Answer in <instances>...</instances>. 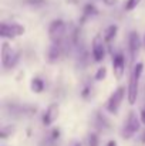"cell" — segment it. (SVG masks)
I'll return each instance as SVG.
<instances>
[{
  "instance_id": "603a6c76",
  "label": "cell",
  "mask_w": 145,
  "mask_h": 146,
  "mask_svg": "<svg viewBox=\"0 0 145 146\" xmlns=\"http://www.w3.org/2000/svg\"><path fill=\"white\" fill-rule=\"evenodd\" d=\"M141 121L145 123V108L142 109V112H141Z\"/></svg>"
},
{
  "instance_id": "d4e9b609",
  "label": "cell",
  "mask_w": 145,
  "mask_h": 146,
  "mask_svg": "<svg viewBox=\"0 0 145 146\" xmlns=\"http://www.w3.org/2000/svg\"><path fill=\"white\" fill-rule=\"evenodd\" d=\"M71 146H81V143H80V142H74Z\"/></svg>"
},
{
  "instance_id": "6da1fadb",
  "label": "cell",
  "mask_w": 145,
  "mask_h": 146,
  "mask_svg": "<svg viewBox=\"0 0 145 146\" xmlns=\"http://www.w3.org/2000/svg\"><path fill=\"white\" fill-rule=\"evenodd\" d=\"M141 128V122H140V116L137 115L135 111H130L128 116H127V121L124 123V128H122V138L124 139H130L132 138Z\"/></svg>"
},
{
  "instance_id": "ffe728a7",
  "label": "cell",
  "mask_w": 145,
  "mask_h": 146,
  "mask_svg": "<svg viewBox=\"0 0 145 146\" xmlns=\"http://www.w3.org/2000/svg\"><path fill=\"white\" fill-rule=\"evenodd\" d=\"M90 92H91V87H90V85H86V87H84V90L81 91V97L84 98V99H88Z\"/></svg>"
},
{
  "instance_id": "44dd1931",
  "label": "cell",
  "mask_w": 145,
  "mask_h": 146,
  "mask_svg": "<svg viewBox=\"0 0 145 146\" xmlns=\"http://www.w3.org/2000/svg\"><path fill=\"white\" fill-rule=\"evenodd\" d=\"M24 1L30 6H41L46 3V0H24Z\"/></svg>"
},
{
  "instance_id": "ba28073f",
  "label": "cell",
  "mask_w": 145,
  "mask_h": 146,
  "mask_svg": "<svg viewBox=\"0 0 145 146\" xmlns=\"http://www.w3.org/2000/svg\"><path fill=\"white\" fill-rule=\"evenodd\" d=\"M112 71L117 80H121L125 72V57L122 52H117L112 57Z\"/></svg>"
},
{
  "instance_id": "7c38bea8",
  "label": "cell",
  "mask_w": 145,
  "mask_h": 146,
  "mask_svg": "<svg viewBox=\"0 0 145 146\" xmlns=\"http://www.w3.org/2000/svg\"><path fill=\"white\" fill-rule=\"evenodd\" d=\"M117 31H118V27H117L115 24H111V26H108V27L104 30V34H102V38H104V41H105V43H111V41L115 38V36H117Z\"/></svg>"
},
{
  "instance_id": "7402d4cb",
  "label": "cell",
  "mask_w": 145,
  "mask_h": 146,
  "mask_svg": "<svg viewBox=\"0 0 145 146\" xmlns=\"http://www.w3.org/2000/svg\"><path fill=\"white\" fill-rule=\"evenodd\" d=\"M101 1H102L105 6H110V7H111V6H115V4L118 3V0H101Z\"/></svg>"
},
{
  "instance_id": "484cf974",
  "label": "cell",
  "mask_w": 145,
  "mask_h": 146,
  "mask_svg": "<svg viewBox=\"0 0 145 146\" xmlns=\"http://www.w3.org/2000/svg\"><path fill=\"white\" fill-rule=\"evenodd\" d=\"M142 142L145 143V132H144V135H142Z\"/></svg>"
},
{
  "instance_id": "d6986e66",
  "label": "cell",
  "mask_w": 145,
  "mask_h": 146,
  "mask_svg": "<svg viewBox=\"0 0 145 146\" xmlns=\"http://www.w3.org/2000/svg\"><path fill=\"white\" fill-rule=\"evenodd\" d=\"M13 126L11 125H9V126H4L3 129H1V133H0V136H1V139H6L10 133H13Z\"/></svg>"
},
{
  "instance_id": "52a82bcc",
  "label": "cell",
  "mask_w": 145,
  "mask_h": 146,
  "mask_svg": "<svg viewBox=\"0 0 145 146\" xmlns=\"http://www.w3.org/2000/svg\"><path fill=\"white\" fill-rule=\"evenodd\" d=\"M58 115H60V105L57 102L50 104L47 106V109H46V112H44V115H43V125L44 126H51L57 121Z\"/></svg>"
},
{
  "instance_id": "4fadbf2b",
  "label": "cell",
  "mask_w": 145,
  "mask_h": 146,
  "mask_svg": "<svg viewBox=\"0 0 145 146\" xmlns=\"http://www.w3.org/2000/svg\"><path fill=\"white\" fill-rule=\"evenodd\" d=\"M30 85H31V91H33V92H36V94H40V92H43V91H44V88H46V84H44V81H43L41 78H39V77L33 78Z\"/></svg>"
},
{
  "instance_id": "9c48e42d",
  "label": "cell",
  "mask_w": 145,
  "mask_h": 146,
  "mask_svg": "<svg viewBox=\"0 0 145 146\" xmlns=\"http://www.w3.org/2000/svg\"><path fill=\"white\" fill-rule=\"evenodd\" d=\"M141 46H142V41H141L138 33L137 31H131L130 33V37H128V47H130V52H131V57L132 58L140 52Z\"/></svg>"
},
{
  "instance_id": "5bb4252c",
  "label": "cell",
  "mask_w": 145,
  "mask_h": 146,
  "mask_svg": "<svg viewBox=\"0 0 145 146\" xmlns=\"http://www.w3.org/2000/svg\"><path fill=\"white\" fill-rule=\"evenodd\" d=\"M97 13V9L94 4H86L84 6V19H87V17H93V16H96Z\"/></svg>"
},
{
  "instance_id": "8992f818",
  "label": "cell",
  "mask_w": 145,
  "mask_h": 146,
  "mask_svg": "<svg viewBox=\"0 0 145 146\" xmlns=\"http://www.w3.org/2000/svg\"><path fill=\"white\" fill-rule=\"evenodd\" d=\"M104 38L101 36H96L93 38V44H91V54L96 62H101L105 57V47H104Z\"/></svg>"
},
{
  "instance_id": "9a60e30c",
  "label": "cell",
  "mask_w": 145,
  "mask_h": 146,
  "mask_svg": "<svg viewBox=\"0 0 145 146\" xmlns=\"http://www.w3.org/2000/svg\"><path fill=\"white\" fill-rule=\"evenodd\" d=\"M97 125H98V128L100 129H107L110 125H108V121L105 119V116L102 115V113H97Z\"/></svg>"
},
{
  "instance_id": "277c9868",
  "label": "cell",
  "mask_w": 145,
  "mask_h": 146,
  "mask_svg": "<svg viewBox=\"0 0 145 146\" xmlns=\"http://www.w3.org/2000/svg\"><path fill=\"white\" fill-rule=\"evenodd\" d=\"M24 34V26L17 23H1L0 26V36L1 38H14Z\"/></svg>"
},
{
  "instance_id": "cb8c5ba5",
  "label": "cell",
  "mask_w": 145,
  "mask_h": 146,
  "mask_svg": "<svg viewBox=\"0 0 145 146\" xmlns=\"http://www.w3.org/2000/svg\"><path fill=\"white\" fill-rule=\"evenodd\" d=\"M107 146H118V145H117V142H115V141H110V142L107 143Z\"/></svg>"
},
{
  "instance_id": "3957f363",
  "label": "cell",
  "mask_w": 145,
  "mask_h": 146,
  "mask_svg": "<svg viewBox=\"0 0 145 146\" xmlns=\"http://www.w3.org/2000/svg\"><path fill=\"white\" fill-rule=\"evenodd\" d=\"M124 98H125V87H118L111 94V97H110L108 102H107V111L110 113L117 115L118 109H120V106H121V104L124 101Z\"/></svg>"
},
{
  "instance_id": "ac0fdd59",
  "label": "cell",
  "mask_w": 145,
  "mask_h": 146,
  "mask_svg": "<svg viewBox=\"0 0 145 146\" xmlns=\"http://www.w3.org/2000/svg\"><path fill=\"white\" fill-rule=\"evenodd\" d=\"M141 1H142V0H128V1L125 3V10H128V11H130V10H134Z\"/></svg>"
},
{
  "instance_id": "4316f807",
  "label": "cell",
  "mask_w": 145,
  "mask_h": 146,
  "mask_svg": "<svg viewBox=\"0 0 145 146\" xmlns=\"http://www.w3.org/2000/svg\"><path fill=\"white\" fill-rule=\"evenodd\" d=\"M144 44H145V37H144Z\"/></svg>"
},
{
  "instance_id": "30bf717a",
  "label": "cell",
  "mask_w": 145,
  "mask_h": 146,
  "mask_svg": "<svg viewBox=\"0 0 145 146\" xmlns=\"http://www.w3.org/2000/svg\"><path fill=\"white\" fill-rule=\"evenodd\" d=\"M11 58H13V50H11L9 43L4 41V43L1 44V64H3V68H4V70H7L9 62H10Z\"/></svg>"
},
{
  "instance_id": "5b68a950",
  "label": "cell",
  "mask_w": 145,
  "mask_h": 146,
  "mask_svg": "<svg viewBox=\"0 0 145 146\" xmlns=\"http://www.w3.org/2000/svg\"><path fill=\"white\" fill-rule=\"evenodd\" d=\"M140 78H141V75H138L137 72H134V71H132V74H131V77H130V82H128V90H127L128 104H130V105H134V104L137 102Z\"/></svg>"
},
{
  "instance_id": "2e32d148",
  "label": "cell",
  "mask_w": 145,
  "mask_h": 146,
  "mask_svg": "<svg viewBox=\"0 0 145 146\" xmlns=\"http://www.w3.org/2000/svg\"><path fill=\"white\" fill-rule=\"evenodd\" d=\"M87 145L88 146H100V139H98V135L91 132L88 135V139H87Z\"/></svg>"
},
{
  "instance_id": "7a4b0ae2",
  "label": "cell",
  "mask_w": 145,
  "mask_h": 146,
  "mask_svg": "<svg viewBox=\"0 0 145 146\" xmlns=\"http://www.w3.org/2000/svg\"><path fill=\"white\" fill-rule=\"evenodd\" d=\"M65 33H67V26L61 19H57V20L51 21V24L48 26V37L53 43L60 44L63 41Z\"/></svg>"
},
{
  "instance_id": "8fae6325",
  "label": "cell",
  "mask_w": 145,
  "mask_h": 146,
  "mask_svg": "<svg viewBox=\"0 0 145 146\" xmlns=\"http://www.w3.org/2000/svg\"><path fill=\"white\" fill-rule=\"evenodd\" d=\"M60 55H61V47H60V44L53 43V44L50 46L48 52H47L48 61H50V62H55V61L60 58Z\"/></svg>"
},
{
  "instance_id": "e0dca14e",
  "label": "cell",
  "mask_w": 145,
  "mask_h": 146,
  "mask_svg": "<svg viewBox=\"0 0 145 146\" xmlns=\"http://www.w3.org/2000/svg\"><path fill=\"white\" fill-rule=\"evenodd\" d=\"M107 77V68L102 65V67H100L98 70H97L96 75H94V80L96 81H101V80H104Z\"/></svg>"
}]
</instances>
